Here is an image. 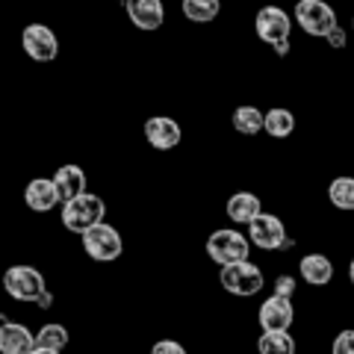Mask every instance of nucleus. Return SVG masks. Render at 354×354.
I'll return each mask as SVG.
<instances>
[{"mask_svg": "<svg viewBox=\"0 0 354 354\" xmlns=\"http://www.w3.org/2000/svg\"><path fill=\"white\" fill-rule=\"evenodd\" d=\"M101 221H106V204L101 195L95 192H83L71 198V201L62 204V225L71 230V234H86L88 227L101 225Z\"/></svg>", "mask_w": 354, "mask_h": 354, "instance_id": "f257e3e1", "label": "nucleus"}, {"mask_svg": "<svg viewBox=\"0 0 354 354\" xmlns=\"http://www.w3.org/2000/svg\"><path fill=\"white\" fill-rule=\"evenodd\" d=\"M3 290L9 298L15 301H41L48 295V283H44V274L36 266H9L3 272Z\"/></svg>", "mask_w": 354, "mask_h": 354, "instance_id": "f03ea898", "label": "nucleus"}, {"mask_svg": "<svg viewBox=\"0 0 354 354\" xmlns=\"http://www.w3.org/2000/svg\"><path fill=\"white\" fill-rule=\"evenodd\" d=\"M218 281H221V286H225V292L236 295V298H251V295H257L266 286V278H263L260 266L251 263V260L221 266Z\"/></svg>", "mask_w": 354, "mask_h": 354, "instance_id": "7ed1b4c3", "label": "nucleus"}, {"mask_svg": "<svg viewBox=\"0 0 354 354\" xmlns=\"http://www.w3.org/2000/svg\"><path fill=\"white\" fill-rule=\"evenodd\" d=\"M254 30H257L260 41L272 44L278 53L290 50V32H292V18L283 12L281 6H263L257 18H254Z\"/></svg>", "mask_w": 354, "mask_h": 354, "instance_id": "20e7f679", "label": "nucleus"}, {"mask_svg": "<svg viewBox=\"0 0 354 354\" xmlns=\"http://www.w3.org/2000/svg\"><path fill=\"white\" fill-rule=\"evenodd\" d=\"M295 21L307 36L316 39H328L339 24H337V12L330 9L325 0H298L295 3Z\"/></svg>", "mask_w": 354, "mask_h": 354, "instance_id": "39448f33", "label": "nucleus"}, {"mask_svg": "<svg viewBox=\"0 0 354 354\" xmlns=\"http://www.w3.org/2000/svg\"><path fill=\"white\" fill-rule=\"evenodd\" d=\"M248 245H251V239L242 236L239 230L221 227V230H216V234H209V239H207V254H209V260H213V263L230 266V263L248 260V251H251Z\"/></svg>", "mask_w": 354, "mask_h": 354, "instance_id": "423d86ee", "label": "nucleus"}, {"mask_svg": "<svg viewBox=\"0 0 354 354\" xmlns=\"http://www.w3.org/2000/svg\"><path fill=\"white\" fill-rule=\"evenodd\" d=\"M83 248H86L88 257L97 260V263H113V260L121 257V251H124V242H121V234H118L113 225L101 221V225L88 227L86 234H83Z\"/></svg>", "mask_w": 354, "mask_h": 354, "instance_id": "0eeeda50", "label": "nucleus"}, {"mask_svg": "<svg viewBox=\"0 0 354 354\" xmlns=\"http://www.w3.org/2000/svg\"><path fill=\"white\" fill-rule=\"evenodd\" d=\"M248 239L254 248H263V251H281V248H290L292 242L286 239V227L278 216L272 213H260L257 218L248 225Z\"/></svg>", "mask_w": 354, "mask_h": 354, "instance_id": "6e6552de", "label": "nucleus"}, {"mask_svg": "<svg viewBox=\"0 0 354 354\" xmlns=\"http://www.w3.org/2000/svg\"><path fill=\"white\" fill-rule=\"evenodd\" d=\"M21 44H24L27 57L36 62H53L59 53V39L44 24H27L24 32H21Z\"/></svg>", "mask_w": 354, "mask_h": 354, "instance_id": "1a4fd4ad", "label": "nucleus"}, {"mask_svg": "<svg viewBox=\"0 0 354 354\" xmlns=\"http://www.w3.org/2000/svg\"><path fill=\"white\" fill-rule=\"evenodd\" d=\"M260 328L263 330H290L295 322V310H292V298L283 295H272L260 304Z\"/></svg>", "mask_w": 354, "mask_h": 354, "instance_id": "9d476101", "label": "nucleus"}, {"mask_svg": "<svg viewBox=\"0 0 354 354\" xmlns=\"http://www.w3.org/2000/svg\"><path fill=\"white\" fill-rule=\"evenodd\" d=\"M145 139H148L151 148H157V151H171V148L180 145L183 130H180V124H177L174 118H169V115H153V118L145 121Z\"/></svg>", "mask_w": 354, "mask_h": 354, "instance_id": "9b49d317", "label": "nucleus"}, {"mask_svg": "<svg viewBox=\"0 0 354 354\" xmlns=\"http://www.w3.org/2000/svg\"><path fill=\"white\" fill-rule=\"evenodd\" d=\"M127 18L133 21V27L139 30H160L165 21V6L162 0H124Z\"/></svg>", "mask_w": 354, "mask_h": 354, "instance_id": "f8f14e48", "label": "nucleus"}, {"mask_svg": "<svg viewBox=\"0 0 354 354\" xmlns=\"http://www.w3.org/2000/svg\"><path fill=\"white\" fill-rule=\"evenodd\" d=\"M24 201H27L30 209H36V213H50V209L57 207L62 198H59V189H57V183H53V177H50V180H48V177H36V180L27 183Z\"/></svg>", "mask_w": 354, "mask_h": 354, "instance_id": "ddd939ff", "label": "nucleus"}, {"mask_svg": "<svg viewBox=\"0 0 354 354\" xmlns=\"http://www.w3.org/2000/svg\"><path fill=\"white\" fill-rule=\"evenodd\" d=\"M36 348H39V342L30 334V328L18 322L0 325V354H32Z\"/></svg>", "mask_w": 354, "mask_h": 354, "instance_id": "4468645a", "label": "nucleus"}, {"mask_svg": "<svg viewBox=\"0 0 354 354\" xmlns=\"http://www.w3.org/2000/svg\"><path fill=\"white\" fill-rule=\"evenodd\" d=\"M298 272L310 286H328L334 281V263L325 254H304L301 263H298Z\"/></svg>", "mask_w": 354, "mask_h": 354, "instance_id": "2eb2a0df", "label": "nucleus"}, {"mask_svg": "<svg viewBox=\"0 0 354 354\" xmlns=\"http://www.w3.org/2000/svg\"><path fill=\"white\" fill-rule=\"evenodd\" d=\"M53 183H57L59 198H62V204H65V201H71V198L86 192V171L80 169V165H74V162L59 165L57 174H53Z\"/></svg>", "mask_w": 354, "mask_h": 354, "instance_id": "dca6fc26", "label": "nucleus"}, {"mask_svg": "<svg viewBox=\"0 0 354 354\" xmlns=\"http://www.w3.org/2000/svg\"><path fill=\"white\" fill-rule=\"evenodd\" d=\"M225 213H227L230 221H236V225H251V221L263 213V209H260V198L254 192H236V195L227 198Z\"/></svg>", "mask_w": 354, "mask_h": 354, "instance_id": "f3484780", "label": "nucleus"}, {"mask_svg": "<svg viewBox=\"0 0 354 354\" xmlns=\"http://www.w3.org/2000/svg\"><path fill=\"white\" fill-rule=\"evenodd\" d=\"M230 121H234V130L242 133V136H257V133L266 130V113H260L257 106H236Z\"/></svg>", "mask_w": 354, "mask_h": 354, "instance_id": "a211bd4d", "label": "nucleus"}, {"mask_svg": "<svg viewBox=\"0 0 354 354\" xmlns=\"http://www.w3.org/2000/svg\"><path fill=\"white\" fill-rule=\"evenodd\" d=\"M295 130V115L286 106H272L266 113V133L272 139H286Z\"/></svg>", "mask_w": 354, "mask_h": 354, "instance_id": "6ab92c4d", "label": "nucleus"}, {"mask_svg": "<svg viewBox=\"0 0 354 354\" xmlns=\"http://www.w3.org/2000/svg\"><path fill=\"white\" fill-rule=\"evenodd\" d=\"M257 348L260 354H295V339L290 330H263Z\"/></svg>", "mask_w": 354, "mask_h": 354, "instance_id": "aec40b11", "label": "nucleus"}, {"mask_svg": "<svg viewBox=\"0 0 354 354\" xmlns=\"http://www.w3.org/2000/svg\"><path fill=\"white\" fill-rule=\"evenodd\" d=\"M328 201L342 213L354 209V177H334L328 186Z\"/></svg>", "mask_w": 354, "mask_h": 354, "instance_id": "412c9836", "label": "nucleus"}, {"mask_svg": "<svg viewBox=\"0 0 354 354\" xmlns=\"http://www.w3.org/2000/svg\"><path fill=\"white\" fill-rule=\"evenodd\" d=\"M180 9H183L186 18L195 21V24H209V21L218 18L221 3L218 0H183Z\"/></svg>", "mask_w": 354, "mask_h": 354, "instance_id": "4be33fe9", "label": "nucleus"}, {"mask_svg": "<svg viewBox=\"0 0 354 354\" xmlns=\"http://www.w3.org/2000/svg\"><path fill=\"white\" fill-rule=\"evenodd\" d=\"M36 342H39V348L62 351L65 346H68V330H65L59 322H48V325H41V328H39Z\"/></svg>", "mask_w": 354, "mask_h": 354, "instance_id": "5701e85b", "label": "nucleus"}, {"mask_svg": "<svg viewBox=\"0 0 354 354\" xmlns=\"http://www.w3.org/2000/svg\"><path fill=\"white\" fill-rule=\"evenodd\" d=\"M330 354H354V328L339 330L330 342Z\"/></svg>", "mask_w": 354, "mask_h": 354, "instance_id": "b1692460", "label": "nucleus"}, {"mask_svg": "<svg viewBox=\"0 0 354 354\" xmlns=\"http://www.w3.org/2000/svg\"><path fill=\"white\" fill-rule=\"evenodd\" d=\"M151 354H186V348L177 339H160V342H153Z\"/></svg>", "mask_w": 354, "mask_h": 354, "instance_id": "393cba45", "label": "nucleus"}, {"mask_svg": "<svg viewBox=\"0 0 354 354\" xmlns=\"http://www.w3.org/2000/svg\"><path fill=\"white\" fill-rule=\"evenodd\" d=\"M274 295L292 298L295 295V281L292 278H278V283H274Z\"/></svg>", "mask_w": 354, "mask_h": 354, "instance_id": "a878e982", "label": "nucleus"}, {"mask_svg": "<svg viewBox=\"0 0 354 354\" xmlns=\"http://www.w3.org/2000/svg\"><path fill=\"white\" fill-rule=\"evenodd\" d=\"M328 39H330V44H337V48H339V44H346V32H342V30L337 27V30H334V32H330V36H328Z\"/></svg>", "mask_w": 354, "mask_h": 354, "instance_id": "bb28decb", "label": "nucleus"}, {"mask_svg": "<svg viewBox=\"0 0 354 354\" xmlns=\"http://www.w3.org/2000/svg\"><path fill=\"white\" fill-rule=\"evenodd\" d=\"M32 354H62V351H53V348H36Z\"/></svg>", "mask_w": 354, "mask_h": 354, "instance_id": "cd10ccee", "label": "nucleus"}, {"mask_svg": "<svg viewBox=\"0 0 354 354\" xmlns=\"http://www.w3.org/2000/svg\"><path fill=\"white\" fill-rule=\"evenodd\" d=\"M348 278H351V283H354V257H351V263H348Z\"/></svg>", "mask_w": 354, "mask_h": 354, "instance_id": "c85d7f7f", "label": "nucleus"}, {"mask_svg": "<svg viewBox=\"0 0 354 354\" xmlns=\"http://www.w3.org/2000/svg\"><path fill=\"white\" fill-rule=\"evenodd\" d=\"M351 27H354V18H351Z\"/></svg>", "mask_w": 354, "mask_h": 354, "instance_id": "c756f323", "label": "nucleus"}]
</instances>
